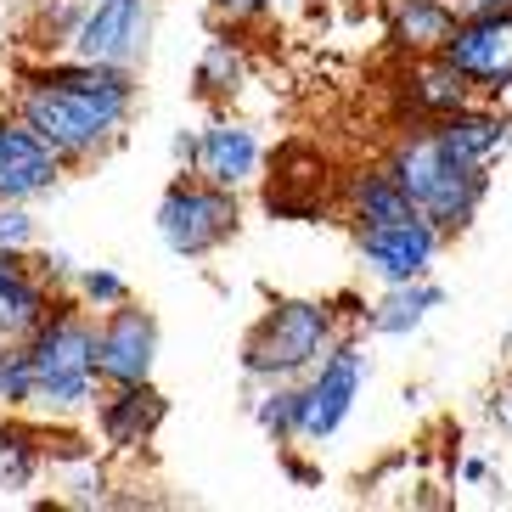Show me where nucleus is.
Masks as SVG:
<instances>
[{"mask_svg":"<svg viewBox=\"0 0 512 512\" xmlns=\"http://www.w3.org/2000/svg\"><path fill=\"white\" fill-rule=\"evenodd\" d=\"M12 113L68 164H91L124 141V124L136 113V68L85 62L74 51L57 62H23Z\"/></svg>","mask_w":512,"mask_h":512,"instance_id":"obj_1","label":"nucleus"},{"mask_svg":"<svg viewBox=\"0 0 512 512\" xmlns=\"http://www.w3.org/2000/svg\"><path fill=\"white\" fill-rule=\"evenodd\" d=\"M383 164L394 169V181L406 186V197L417 203V214H428L445 237L473 226L479 203L490 197V169L456 158L445 141L434 136V124H417L389 147Z\"/></svg>","mask_w":512,"mask_h":512,"instance_id":"obj_2","label":"nucleus"},{"mask_svg":"<svg viewBox=\"0 0 512 512\" xmlns=\"http://www.w3.org/2000/svg\"><path fill=\"white\" fill-rule=\"evenodd\" d=\"M34 349V406L40 417L51 422H68V417H85L96 411V316L91 304H62L46 316V327L29 338Z\"/></svg>","mask_w":512,"mask_h":512,"instance_id":"obj_3","label":"nucleus"},{"mask_svg":"<svg viewBox=\"0 0 512 512\" xmlns=\"http://www.w3.org/2000/svg\"><path fill=\"white\" fill-rule=\"evenodd\" d=\"M338 344V304L332 299H276L242 338V372L254 383H299Z\"/></svg>","mask_w":512,"mask_h":512,"instance_id":"obj_4","label":"nucleus"},{"mask_svg":"<svg viewBox=\"0 0 512 512\" xmlns=\"http://www.w3.org/2000/svg\"><path fill=\"white\" fill-rule=\"evenodd\" d=\"M158 242H164L175 259H209L214 248H226L242 226V209H237V192L203 181V175H175L158 197Z\"/></svg>","mask_w":512,"mask_h":512,"instance_id":"obj_5","label":"nucleus"},{"mask_svg":"<svg viewBox=\"0 0 512 512\" xmlns=\"http://www.w3.org/2000/svg\"><path fill=\"white\" fill-rule=\"evenodd\" d=\"M372 383V361H366L361 338H338L327 349V361L304 377V417H299V445H327L349 422L355 400Z\"/></svg>","mask_w":512,"mask_h":512,"instance_id":"obj_6","label":"nucleus"},{"mask_svg":"<svg viewBox=\"0 0 512 512\" xmlns=\"http://www.w3.org/2000/svg\"><path fill=\"white\" fill-rule=\"evenodd\" d=\"M439 57L473 85V96H484V102L507 96L512 91V6L456 17V29L439 46Z\"/></svg>","mask_w":512,"mask_h":512,"instance_id":"obj_7","label":"nucleus"},{"mask_svg":"<svg viewBox=\"0 0 512 512\" xmlns=\"http://www.w3.org/2000/svg\"><path fill=\"white\" fill-rule=\"evenodd\" d=\"M439 248H445V231L428 214H400V220H383V226H355V254H361L366 276H377L383 287L428 276Z\"/></svg>","mask_w":512,"mask_h":512,"instance_id":"obj_8","label":"nucleus"},{"mask_svg":"<svg viewBox=\"0 0 512 512\" xmlns=\"http://www.w3.org/2000/svg\"><path fill=\"white\" fill-rule=\"evenodd\" d=\"M152 46V0H85L79 29L68 34V51L107 68H141Z\"/></svg>","mask_w":512,"mask_h":512,"instance_id":"obj_9","label":"nucleus"},{"mask_svg":"<svg viewBox=\"0 0 512 512\" xmlns=\"http://www.w3.org/2000/svg\"><path fill=\"white\" fill-rule=\"evenodd\" d=\"M158 366V321L141 304H113L96 321V372L102 383H152Z\"/></svg>","mask_w":512,"mask_h":512,"instance_id":"obj_10","label":"nucleus"},{"mask_svg":"<svg viewBox=\"0 0 512 512\" xmlns=\"http://www.w3.org/2000/svg\"><path fill=\"white\" fill-rule=\"evenodd\" d=\"M62 169H68V158L46 147L17 113L0 119V203H34V197L57 192Z\"/></svg>","mask_w":512,"mask_h":512,"instance_id":"obj_11","label":"nucleus"},{"mask_svg":"<svg viewBox=\"0 0 512 512\" xmlns=\"http://www.w3.org/2000/svg\"><path fill=\"white\" fill-rule=\"evenodd\" d=\"M51 310H57V287L46 282V271L23 248H0V338L6 344L34 338Z\"/></svg>","mask_w":512,"mask_h":512,"instance_id":"obj_12","label":"nucleus"},{"mask_svg":"<svg viewBox=\"0 0 512 512\" xmlns=\"http://www.w3.org/2000/svg\"><path fill=\"white\" fill-rule=\"evenodd\" d=\"M169 417V400L152 383H107V394L96 400V434L119 451L147 445Z\"/></svg>","mask_w":512,"mask_h":512,"instance_id":"obj_13","label":"nucleus"},{"mask_svg":"<svg viewBox=\"0 0 512 512\" xmlns=\"http://www.w3.org/2000/svg\"><path fill=\"white\" fill-rule=\"evenodd\" d=\"M259 158H265V147H259V136L248 124L214 119L197 130V169L192 175L226 186V192H242L248 181H259Z\"/></svg>","mask_w":512,"mask_h":512,"instance_id":"obj_14","label":"nucleus"},{"mask_svg":"<svg viewBox=\"0 0 512 512\" xmlns=\"http://www.w3.org/2000/svg\"><path fill=\"white\" fill-rule=\"evenodd\" d=\"M400 96H406V107H411V119H417V124L445 119V113H456V107L479 102V96H473V85H467V79L456 74L439 51L411 57V68L400 74Z\"/></svg>","mask_w":512,"mask_h":512,"instance_id":"obj_15","label":"nucleus"},{"mask_svg":"<svg viewBox=\"0 0 512 512\" xmlns=\"http://www.w3.org/2000/svg\"><path fill=\"white\" fill-rule=\"evenodd\" d=\"M434 124V136L445 141V147L456 152V158H467V164H496L501 152H507L512 130H507V113H496L490 102H467L456 107V113H445V119H428Z\"/></svg>","mask_w":512,"mask_h":512,"instance_id":"obj_16","label":"nucleus"},{"mask_svg":"<svg viewBox=\"0 0 512 512\" xmlns=\"http://www.w3.org/2000/svg\"><path fill=\"white\" fill-rule=\"evenodd\" d=\"M439 304H445V287L428 282V276H417V282H389L377 293V304L366 310V332H377V338H406V332H417L422 321L434 316Z\"/></svg>","mask_w":512,"mask_h":512,"instance_id":"obj_17","label":"nucleus"},{"mask_svg":"<svg viewBox=\"0 0 512 512\" xmlns=\"http://www.w3.org/2000/svg\"><path fill=\"white\" fill-rule=\"evenodd\" d=\"M456 0H394L389 6V40L394 51H406V57H428L451 40L456 29Z\"/></svg>","mask_w":512,"mask_h":512,"instance_id":"obj_18","label":"nucleus"},{"mask_svg":"<svg viewBox=\"0 0 512 512\" xmlns=\"http://www.w3.org/2000/svg\"><path fill=\"white\" fill-rule=\"evenodd\" d=\"M344 209H349L355 226H383V220L417 214V203L406 197V186L394 181L389 164H377V169H355L344 181Z\"/></svg>","mask_w":512,"mask_h":512,"instance_id":"obj_19","label":"nucleus"},{"mask_svg":"<svg viewBox=\"0 0 512 512\" xmlns=\"http://www.w3.org/2000/svg\"><path fill=\"white\" fill-rule=\"evenodd\" d=\"M46 467V428L40 422H23V417H6L0 422V490L17 496L29 490Z\"/></svg>","mask_w":512,"mask_h":512,"instance_id":"obj_20","label":"nucleus"},{"mask_svg":"<svg viewBox=\"0 0 512 512\" xmlns=\"http://www.w3.org/2000/svg\"><path fill=\"white\" fill-rule=\"evenodd\" d=\"M242 79H248V51L231 34H214L209 46H203V57H197V96L226 102V96L242 91Z\"/></svg>","mask_w":512,"mask_h":512,"instance_id":"obj_21","label":"nucleus"},{"mask_svg":"<svg viewBox=\"0 0 512 512\" xmlns=\"http://www.w3.org/2000/svg\"><path fill=\"white\" fill-rule=\"evenodd\" d=\"M299 417H304V383H265V394L254 400L259 434L276 439V445L299 439Z\"/></svg>","mask_w":512,"mask_h":512,"instance_id":"obj_22","label":"nucleus"},{"mask_svg":"<svg viewBox=\"0 0 512 512\" xmlns=\"http://www.w3.org/2000/svg\"><path fill=\"white\" fill-rule=\"evenodd\" d=\"M34 349L29 338L23 344H6V361H0V406L6 411H29L34 406Z\"/></svg>","mask_w":512,"mask_h":512,"instance_id":"obj_23","label":"nucleus"},{"mask_svg":"<svg viewBox=\"0 0 512 512\" xmlns=\"http://www.w3.org/2000/svg\"><path fill=\"white\" fill-rule=\"evenodd\" d=\"M74 293H79V304H91V310H113V304L130 299V282H124L119 271H107V265H79Z\"/></svg>","mask_w":512,"mask_h":512,"instance_id":"obj_24","label":"nucleus"},{"mask_svg":"<svg viewBox=\"0 0 512 512\" xmlns=\"http://www.w3.org/2000/svg\"><path fill=\"white\" fill-rule=\"evenodd\" d=\"M62 501L68 507H102L107 501V479H102V467H96V456L62 467Z\"/></svg>","mask_w":512,"mask_h":512,"instance_id":"obj_25","label":"nucleus"},{"mask_svg":"<svg viewBox=\"0 0 512 512\" xmlns=\"http://www.w3.org/2000/svg\"><path fill=\"white\" fill-rule=\"evenodd\" d=\"M40 242V220L29 214V203H0V248H23L29 254Z\"/></svg>","mask_w":512,"mask_h":512,"instance_id":"obj_26","label":"nucleus"},{"mask_svg":"<svg viewBox=\"0 0 512 512\" xmlns=\"http://www.w3.org/2000/svg\"><path fill=\"white\" fill-rule=\"evenodd\" d=\"M276 6H287V0H214V17L242 23V17H265V12H276Z\"/></svg>","mask_w":512,"mask_h":512,"instance_id":"obj_27","label":"nucleus"},{"mask_svg":"<svg viewBox=\"0 0 512 512\" xmlns=\"http://www.w3.org/2000/svg\"><path fill=\"white\" fill-rule=\"evenodd\" d=\"M175 164L197 169V130H181V136H175Z\"/></svg>","mask_w":512,"mask_h":512,"instance_id":"obj_28","label":"nucleus"},{"mask_svg":"<svg viewBox=\"0 0 512 512\" xmlns=\"http://www.w3.org/2000/svg\"><path fill=\"white\" fill-rule=\"evenodd\" d=\"M501 6H512V0H456V12H501Z\"/></svg>","mask_w":512,"mask_h":512,"instance_id":"obj_29","label":"nucleus"},{"mask_svg":"<svg viewBox=\"0 0 512 512\" xmlns=\"http://www.w3.org/2000/svg\"><path fill=\"white\" fill-rule=\"evenodd\" d=\"M484 473H490L484 456H467V462H462V484H484Z\"/></svg>","mask_w":512,"mask_h":512,"instance_id":"obj_30","label":"nucleus"},{"mask_svg":"<svg viewBox=\"0 0 512 512\" xmlns=\"http://www.w3.org/2000/svg\"><path fill=\"white\" fill-rule=\"evenodd\" d=\"M496 417H501V422H507V428H512V383H507V389L496 394Z\"/></svg>","mask_w":512,"mask_h":512,"instance_id":"obj_31","label":"nucleus"},{"mask_svg":"<svg viewBox=\"0 0 512 512\" xmlns=\"http://www.w3.org/2000/svg\"><path fill=\"white\" fill-rule=\"evenodd\" d=\"M0 361H6V338H0Z\"/></svg>","mask_w":512,"mask_h":512,"instance_id":"obj_32","label":"nucleus"},{"mask_svg":"<svg viewBox=\"0 0 512 512\" xmlns=\"http://www.w3.org/2000/svg\"><path fill=\"white\" fill-rule=\"evenodd\" d=\"M29 6H34V0H29Z\"/></svg>","mask_w":512,"mask_h":512,"instance_id":"obj_33","label":"nucleus"}]
</instances>
